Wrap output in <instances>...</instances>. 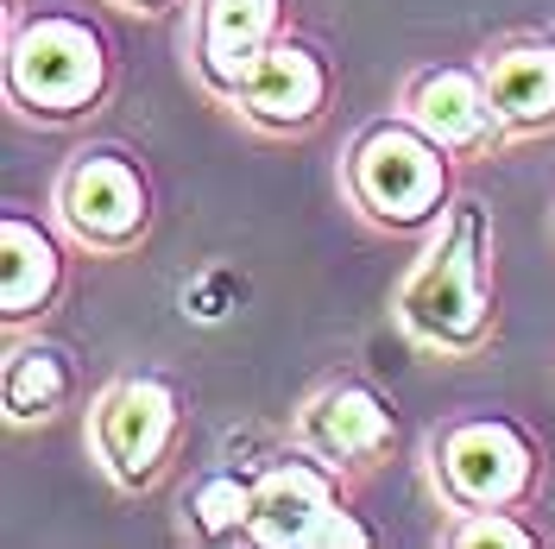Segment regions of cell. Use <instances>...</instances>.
<instances>
[{"instance_id": "1", "label": "cell", "mask_w": 555, "mask_h": 549, "mask_svg": "<svg viewBox=\"0 0 555 549\" xmlns=\"http://www.w3.org/2000/svg\"><path fill=\"white\" fill-rule=\"evenodd\" d=\"M398 329L429 354L467 360L499 335V291H492V215L480 196H454L449 215L391 297Z\"/></svg>"}, {"instance_id": "2", "label": "cell", "mask_w": 555, "mask_h": 549, "mask_svg": "<svg viewBox=\"0 0 555 549\" xmlns=\"http://www.w3.org/2000/svg\"><path fill=\"white\" fill-rule=\"evenodd\" d=\"M7 107L33 127H76L107 102L114 89V44L76 7H7V44H0Z\"/></svg>"}, {"instance_id": "3", "label": "cell", "mask_w": 555, "mask_h": 549, "mask_svg": "<svg viewBox=\"0 0 555 549\" xmlns=\"http://www.w3.org/2000/svg\"><path fill=\"white\" fill-rule=\"evenodd\" d=\"M454 171H461V158L449 145L423 133L404 107H391V114L366 120L347 139L341 196L379 234H429L449 215V203L461 196Z\"/></svg>"}, {"instance_id": "4", "label": "cell", "mask_w": 555, "mask_h": 549, "mask_svg": "<svg viewBox=\"0 0 555 549\" xmlns=\"http://www.w3.org/2000/svg\"><path fill=\"white\" fill-rule=\"evenodd\" d=\"M190 443V398L171 373L133 367L89 398V461L127 499H145L177 474Z\"/></svg>"}, {"instance_id": "5", "label": "cell", "mask_w": 555, "mask_h": 549, "mask_svg": "<svg viewBox=\"0 0 555 549\" xmlns=\"http://www.w3.org/2000/svg\"><path fill=\"white\" fill-rule=\"evenodd\" d=\"M442 512H524L543 493V443L505 411H454L423 443Z\"/></svg>"}, {"instance_id": "6", "label": "cell", "mask_w": 555, "mask_h": 549, "mask_svg": "<svg viewBox=\"0 0 555 549\" xmlns=\"http://www.w3.org/2000/svg\"><path fill=\"white\" fill-rule=\"evenodd\" d=\"M259 499H253V549H373L379 531L353 512V474L322 461L315 448L291 443L272 461L253 468Z\"/></svg>"}, {"instance_id": "7", "label": "cell", "mask_w": 555, "mask_h": 549, "mask_svg": "<svg viewBox=\"0 0 555 549\" xmlns=\"http://www.w3.org/2000/svg\"><path fill=\"white\" fill-rule=\"evenodd\" d=\"M51 215L69 234V246L95 253V259H127L152 241V221H158V203H152V177L133 152L120 145H89L76 152L57 183H51Z\"/></svg>"}, {"instance_id": "8", "label": "cell", "mask_w": 555, "mask_h": 549, "mask_svg": "<svg viewBox=\"0 0 555 549\" xmlns=\"http://www.w3.org/2000/svg\"><path fill=\"white\" fill-rule=\"evenodd\" d=\"M291 443L315 448L322 461H335L341 474H379L398 448V405L385 398L373 379L335 373L322 379L291 417Z\"/></svg>"}, {"instance_id": "9", "label": "cell", "mask_w": 555, "mask_h": 549, "mask_svg": "<svg viewBox=\"0 0 555 549\" xmlns=\"http://www.w3.org/2000/svg\"><path fill=\"white\" fill-rule=\"evenodd\" d=\"M328 102H335V64H328V51L297 33H284L259 64L246 69L241 89L221 107H234L246 127L266 139H304L310 127L328 120Z\"/></svg>"}, {"instance_id": "10", "label": "cell", "mask_w": 555, "mask_h": 549, "mask_svg": "<svg viewBox=\"0 0 555 549\" xmlns=\"http://www.w3.org/2000/svg\"><path fill=\"white\" fill-rule=\"evenodd\" d=\"M398 107L429 139H442L461 165H480V158H492L512 139L505 133V114H499L492 89H486L480 58H436V64L411 69Z\"/></svg>"}, {"instance_id": "11", "label": "cell", "mask_w": 555, "mask_h": 549, "mask_svg": "<svg viewBox=\"0 0 555 549\" xmlns=\"http://www.w3.org/2000/svg\"><path fill=\"white\" fill-rule=\"evenodd\" d=\"M291 33V0H190L183 64L208 102H228L241 76Z\"/></svg>"}, {"instance_id": "12", "label": "cell", "mask_w": 555, "mask_h": 549, "mask_svg": "<svg viewBox=\"0 0 555 549\" xmlns=\"http://www.w3.org/2000/svg\"><path fill=\"white\" fill-rule=\"evenodd\" d=\"M64 241H69L64 228L33 215V208H7L0 215V253H7V272H0V322H7V335H26L64 297V272H69Z\"/></svg>"}, {"instance_id": "13", "label": "cell", "mask_w": 555, "mask_h": 549, "mask_svg": "<svg viewBox=\"0 0 555 549\" xmlns=\"http://www.w3.org/2000/svg\"><path fill=\"white\" fill-rule=\"evenodd\" d=\"M486 89L512 139L555 133V33H505L480 51Z\"/></svg>"}, {"instance_id": "14", "label": "cell", "mask_w": 555, "mask_h": 549, "mask_svg": "<svg viewBox=\"0 0 555 549\" xmlns=\"http://www.w3.org/2000/svg\"><path fill=\"white\" fill-rule=\"evenodd\" d=\"M0 405L13 430L51 423L76 405V360L57 342H20L7 347V373H0Z\"/></svg>"}, {"instance_id": "15", "label": "cell", "mask_w": 555, "mask_h": 549, "mask_svg": "<svg viewBox=\"0 0 555 549\" xmlns=\"http://www.w3.org/2000/svg\"><path fill=\"white\" fill-rule=\"evenodd\" d=\"M253 499H259V474L253 468H208L183 493V531L196 544H246L253 537Z\"/></svg>"}, {"instance_id": "16", "label": "cell", "mask_w": 555, "mask_h": 549, "mask_svg": "<svg viewBox=\"0 0 555 549\" xmlns=\"http://www.w3.org/2000/svg\"><path fill=\"white\" fill-rule=\"evenodd\" d=\"M442 544L449 549H537L543 544V531L537 524H524L518 512H449L442 518Z\"/></svg>"}, {"instance_id": "17", "label": "cell", "mask_w": 555, "mask_h": 549, "mask_svg": "<svg viewBox=\"0 0 555 549\" xmlns=\"http://www.w3.org/2000/svg\"><path fill=\"white\" fill-rule=\"evenodd\" d=\"M114 7H127V13H145V20H165V13H177L183 0H114Z\"/></svg>"}]
</instances>
